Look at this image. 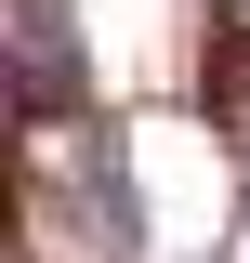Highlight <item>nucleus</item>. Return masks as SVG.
Here are the masks:
<instances>
[{
	"label": "nucleus",
	"instance_id": "nucleus-2",
	"mask_svg": "<svg viewBox=\"0 0 250 263\" xmlns=\"http://www.w3.org/2000/svg\"><path fill=\"white\" fill-rule=\"evenodd\" d=\"M79 197H93L105 250H145V197H132V158H119V145H79Z\"/></svg>",
	"mask_w": 250,
	"mask_h": 263
},
{
	"label": "nucleus",
	"instance_id": "nucleus-1",
	"mask_svg": "<svg viewBox=\"0 0 250 263\" xmlns=\"http://www.w3.org/2000/svg\"><path fill=\"white\" fill-rule=\"evenodd\" d=\"M93 92V53H79V13L66 0H13V119H79Z\"/></svg>",
	"mask_w": 250,
	"mask_h": 263
}]
</instances>
